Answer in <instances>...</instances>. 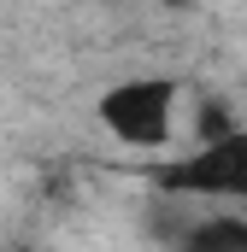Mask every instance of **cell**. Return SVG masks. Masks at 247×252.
Segmentation results:
<instances>
[{
	"label": "cell",
	"mask_w": 247,
	"mask_h": 252,
	"mask_svg": "<svg viewBox=\"0 0 247 252\" xmlns=\"http://www.w3.org/2000/svg\"><path fill=\"white\" fill-rule=\"evenodd\" d=\"M177 100H183V88H177L171 76H124V82H112V88L100 94L94 112H100V124H106L112 141L153 153V147L171 141Z\"/></svg>",
	"instance_id": "1"
},
{
	"label": "cell",
	"mask_w": 247,
	"mask_h": 252,
	"mask_svg": "<svg viewBox=\"0 0 247 252\" xmlns=\"http://www.w3.org/2000/svg\"><path fill=\"white\" fill-rule=\"evenodd\" d=\"M153 182L159 193H183V199H247V129L194 141V153L159 164Z\"/></svg>",
	"instance_id": "2"
},
{
	"label": "cell",
	"mask_w": 247,
	"mask_h": 252,
	"mask_svg": "<svg viewBox=\"0 0 247 252\" xmlns=\"http://www.w3.org/2000/svg\"><path fill=\"white\" fill-rule=\"evenodd\" d=\"M177 252H247V217H200L183 229Z\"/></svg>",
	"instance_id": "3"
}]
</instances>
